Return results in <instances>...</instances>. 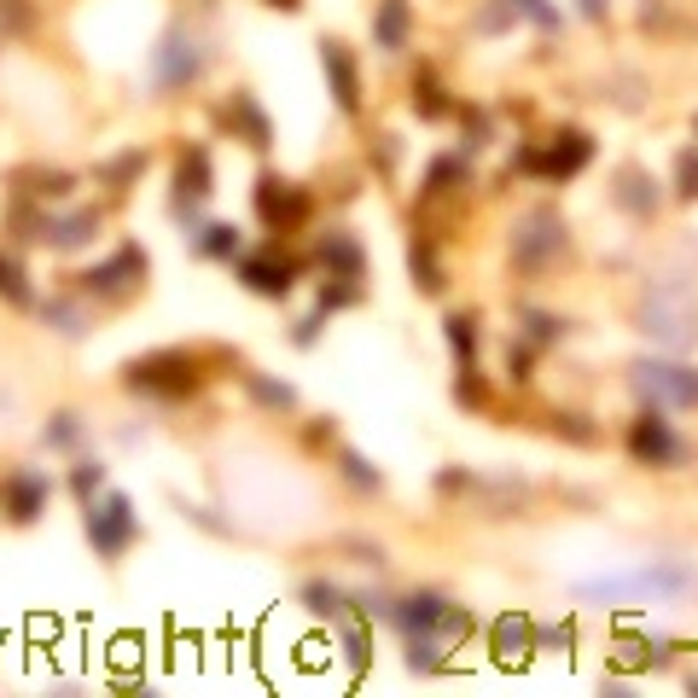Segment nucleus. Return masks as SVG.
I'll list each match as a JSON object with an SVG mask.
<instances>
[{
	"instance_id": "38",
	"label": "nucleus",
	"mask_w": 698,
	"mask_h": 698,
	"mask_svg": "<svg viewBox=\"0 0 698 698\" xmlns=\"http://www.w3.org/2000/svg\"><path fill=\"white\" fill-rule=\"evenodd\" d=\"M553 646H559V652H564V646H571V629H535V652H553Z\"/></svg>"
},
{
	"instance_id": "4",
	"label": "nucleus",
	"mask_w": 698,
	"mask_h": 698,
	"mask_svg": "<svg viewBox=\"0 0 698 698\" xmlns=\"http://www.w3.org/2000/svg\"><path fill=\"white\" fill-rule=\"evenodd\" d=\"M635 391L652 407H698V367H687V361H635Z\"/></svg>"
},
{
	"instance_id": "35",
	"label": "nucleus",
	"mask_w": 698,
	"mask_h": 698,
	"mask_svg": "<svg viewBox=\"0 0 698 698\" xmlns=\"http://www.w3.org/2000/svg\"><path fill=\"white\" fill-rule=\"evenodd\" d=\"M676 180H681V187H676L681 198H698V151H692V146L681 151V164H676Z\"/></svg>"
},
{
	"instance_id": "11",
	"label": "nucleus",
	"mask_w": 698,
	"mask_h": 698,
	"mask_svg": "<svg viewBox=\"0 0 698 698\" xmlns=\"http://www.w3.org/2000/svg\"><path fill=\"white\" fill-rule=\"evenodd\" d=\"M646 332H652V338H663L669 350H687V344H692V332H698L687 297H676V292H652V303H646Z\"/></svg>"
},
{
	"instance_id": "37",
	"label": "nucleus",
	"mask_w": 698,
	"mask_h": 698,
	"mask_svg": "<svg viewBox=\"0 0 698 698\" xmlns=\"http://www.w3.org/2000/svg\"><path fill=\"white\" fill-rule=\"evenodd\" d=\"M367 646H373L367 629H344V658H350V663H367Z\"/></svg>"
},
{
	"instance_id": "17",
	"label": "nucleus",
	"mask_w": 698,
	"mask_h": 698,
	"mask_svg": "<svg viewBox=\"0 0 698 698\" xmlns=\"http://www.w3.org/2000/svg\"><path fill=\"white\" fill-rule=\"evenodd\" d=\"M94 233H99V216H94V210H70V216L41 222V239L53 245V250H76V245H88Z\"/></svg>"
},
{
	"instance_id": "39",
	"label": "nucleus",
	"mask_w": 698,
	"mask_h": 698,
	"mask_svg": "<svg viewBox=\"0 0 698 698\" xmlns=\"http://www.w3.org/2000/svg\"><path fill=\"white\" fill-rule=\"evenodd\" d=\"M135 169H146V151H122V158H117V164H111L106 175H111V180H128Z\"/></svg>"
},
{
	"instance_id": "31",
	"label": "nucleus",
	"mask_w": 698,
	"mask_h": 698,
	"mask_svg": "<svg viewBox=\"0 0 698 698\" xmlns=\"http://www.w3.org/2000/svg\"><path fill=\"white\" fill-rule=\"evenodd\" d=\"M0 297H12V303H30V286H23V268L12 263V256H0Z\"/></svg>"
},
{
	"instance_id": "28",
	"label": "nucleus",
	"mask_w": 698,
	"mask_h": 698,
	"mask_svg": "<svg viewBox=\"0 0 698 698\" xmlns=\"http://www.w3.org/2000/svg\"><path fill=\"white\" fill-rule=\"evenodd\" d=\"M41 436H47V449H76L82 443V420H76V413H53V425Z\"/></svg>"
},
{
	"instance_id": "5",
	"label": "nucleus",
	"mask_w": 698,
	"mask_h": 698,
	"mask_svg": "<svg viewBox=\"0 0 698 698\" xmlns=\"http://www.w3.org/2000/svg\"><path fill=\"white\" fill-rule=\"evenodd\" d=\"M135 535H140V512H135V501L128 495H111L106 501H88V541L106 559H122L128 548H135Z\"/></svg>"
},
{
	"instance_id": "3",
	"label": "nucleus",
	"mask_w": 698,
	"mask_h": 698,
	"mask_svg": "<svg viewBox=\"0 0 698 698\" xmlns=\"http://www.w3.org/2000/svg\"><path fill=\"white\" fill-rule=\"evenodd\" d=\"M128 391H146V396H164V402H180L198 391V367L180 350H158L128 367Z\"/></svg>"
},
{
	"instance_id": "24",
	"label": "nucleus",
	"mask_w": 698,
	"mask_h": 698,
	"mask_svg": "<svg viewBox=\"0 0 698 698\" xmlns=\"http://www.w3.org/2000/svg\"><path fill=\"white\" fill-rule=\"evenodd\" d=\"M407 263H413V279H420L425 292H443V268H436V250H431V239H413Z\"/></svg>"
},
{
	"instance_id": "40",
	"label": "nucleus",
	"mask_w": 698,
	"mask_h": 698,
	"mask_svg": "<svg viewBox=\"0 0 698 698\" xmlns=\"http://www.w3.org/2000/svg\"><path fill=\"white\" fill-rule=\"evenodd\" d=\"M454 396H460V402H472V407H478V402H483V384H478V379H472V367H465V379H460V384H454Z\"/></svg>"
},
{
	"instance_id": "25",
	"label": "nucleus",
	"mask_w": 698,
	"mask_h": 698,
	"mask_svg": "<svg viewBox=\"0 0 698 698\" xmlns=\"http://www.w3.org/2000/svg\"><path fill=\"white\" fill-rule=\"evenodd\" d=\"M443 326H449V344H454V355L465 361V367H472V355H478V321H472V315H449Z\"/></svg>"
},
{
	"instance_id": "18",
	"label": "nucleus",
	"mask_w": 698,
	"mask_h": 698,
	"mask_svg": "<svg viewBox=\"0 0 698 698\" xmlns=\"http://www.w3.org/2000/svg\"><path fill=\"white\" fill-rule=\"evenodd\" d=\"M193 250L210 256V263H239V256H245V239H239V227H233V222H210V227L193 233Z\"/></svg>"
},
{
	"instance_id": "7",
	"label": "nucleus",
	"mask_w": 698,
	"mask_h": 698,
	"mask_svg": "<svg viewBox=\"0 0 698 698\" xmlns=\"http://www.w3.org/2000/svg\"><path fill=\"white\" fill-rule=\"evenodd\" d=\"M198 70H204V47L193 36L175 30V36H164V47H151V88L175 94V88L198 82Z\"/></svg>"
},
{
	"instance_id": "2",
	"label": "nucleus",
	"mask_w": 698,
	"mask_h": 698,
	"mask_svg": "<svg viewBox=\"0 0 698 698\" xmlns=\"http://www.w3.org/2000/svg\"><path fill=\"white\" fill-rule=\"evenodd\" d=\"M564 216L548 210V204H535V210H524L519 222H512V268L519 274H541L548 263H559L564 256Z\"/></svg>"
},
{
	"instance_id": "20",
	"label": "nucleus",
	"mask_w": 698,
	"mask_h": 698,
	"mask_svg": "<svg viewBox=\"0 0 698 698\" xmlns=\"http://www.w3.org/2000/svg\"><path fill=\"white\" fill-rule=\"evenodd\" d=\"M617 204H623L629 216H652L658 210V180L646 175V169H623V187H617Z\"/></svg>"
},
{
	"instance_id": "19",
	"label": "nucleus",
	"mask_w": 698,
	"mask_h": 698,
	"mask_svg": "<svg viewBox=\"0 0 698 698\" xmlns=\"http://www.w3.org/2000/svg\"><path fill=\"white\" fill-rule=\"evenodd\" d=\"M407 30H413L407 0H384L379 18H373V41L384 47V53H402V47H407Z\"/></svg>"
},
{
	"instance_id": "12",
	"label": "nucleus",
	"mask_w": 698,
	"mask_h": 698,
	"mask_svg": "<svg viewBox=\"0 0 698 698\" xmlns=\"http://www.w3.org/2000/svg\"><path fill=\"white\" fill-rule=\"evenodd\" d=\"M210 180H216L210 175V151L187 146V151H180V169H175V210H198V204L216 193Z\"/></svg>"
},
{
	"instance_id": "23",
	"label": "nucleus",
	"mask_w": 698,
	"mask_h": 698,
	"mask_svg": "<svg viewBox=\"0 0 698 698\" xmlns=\"http://www.w3.org/2000/svg\"><path fill=\"white\" fill-rule=\"evenodd\" d=\"M535 652V629L524 617H501L495 623V658H530Z\"/></svg>"
},
{
	"instance_id": "8",
	"label": "nucleus",
	"mask_w": 698,
	"mask_h": 698,
	"mask_svg": "<svg viewBox=\"0 0 698 698\" xmlns=\"http://www.w3.org/2000/svg\"><path fill=\"white\" fill-rule=\"evenodd\" d=\"M588 158H593V140L582 135V128H564V135H553V146H548V151H519V169L564 180V175L588 169Z\"/></svg>"
},
{
	"instance_id": "1",
	"label": "nucleus",
	"mask_w": 698,
	"mask_h": 698,
	"mask_svg": "<svg viewBox=\"0 0 698 698\" xmlns=\"http://www.w3.org/2000/svg\"><path fill=\"white\" fill-rule=\"evenodd\" d=\"M698 588V577L687 571V564H676V559H646V564H635V571H623V577H600V582H582L577 593L582 600H600V606H623V600H687V593Z\"/></svg>"
},
{
	"instance_id": "14",
	"label": "nucleus",
	"mask_w": 698,
	"mask_h": 698,
	"mask_svg": "<svg viewBox=\"0 0 698 698\" xmlns=\"http://www.w3.org/2000/svg\"><path fill=\"white\" fill-rule=\"evenodd\" d=\"M321 70H326V82H332L338 111H355V106H361V70H355V59H350L344 41H321Z\"/></svg>"
},
{
	"instance_id": "27",
	"label": "nucleus",
	"mask_w": 698,
	"mask_h": 698,
	"mask_svg": "<svg viewBox=\"0 0 698 698\" xmlns=\"http://www.w3.org/2000/svg\"><path fill=\"white\" fill-rule=\"evenodd\" d=\"M41 315L53 321V332H65V338H82V332H88V321H82V308H76V303H59V297H53Z\"/></svg>"
},
{
	"instance_id": "16",
	"label": "nucleus",
	"mask_w": 698,
	"mask_h": 698,
	"mask_svg": "<svg viewBox=\"0 0 698 698\" xmlns=\"http://www.w3.org/2000/svg\"><path fill=\"white\" fill-rule=\"evenodd\" d=\"M443 611H449L443 593H407V600H402L391 617H396L407 635H436V629H443Z\"/></svg>"
},
{
	"instance_id": "36",
	"label": "nucleus",
	"mask_w": 698,
	"mask_h": 698,
	"mask_svg": "<svg viewBox=\"0 0 698 698\" xmlns=\"http://www.w3.org/2000/svg\"><path fill=\"white\" fill-rule=\"evenodd\" d=\"M344 472H350L361 489H379V483H384V478H379V465H367L361 454H344Z\"/></svg>"
},
{
	"instance_id": "13",
	"label": "nucleus",
	"mask_w": 698,
	"mask_h": 698,
	"mask_svg": "<svg viewBox=\"0 0 698 698\" xmlns=\"http://www.w3.org/2000/svg\"><path fill=\"white\" fill-rule=\"evenodd\" d=\"M47 495H53L47 472H12L7 478V519L12 524H36L41 512H47Z\"/></svg>"
},
{
	"instance_id": "10",
	"label": "nucleus",
	"mask_w": 698,
	"mask_h": 698,
	"mask_svg": "<svg viewBox=\"0 0 698 698\" xmlns=\"http://www.w3.org/2000/svg\"><path fill=\"white\" fill-rule=\"evenodd\" d=\"M256 216H263L268 227H297L308 216V193L297 187V180L263 175V180H256Z\"/></svg>"
},
{
	"instance_id": "21",
	"label": "nucleus",
	"mask_w": 698,
	"mask_h": 698,
	"mask_svg": "<svg viewBox=\"0 0 698 698\" xmlns=\"http://www.w3.org/2000/svg\"><path fill=\"white\" fill-rule=\"evenodd\" d=\"M321 263H326V274H338V279H361V245L350 239V233H326Z\"/></svg>"
},
{
	"instance_id": "26",
	"label": "nucleus",
	"mask_w": 698,
	"mask_h": 698,
	"mask_svg": "<svg viewBox=\"0 0 698 698\" xmlns=\"http://www.w3.org/2000/svg\"><path fill=\"white\" fill-rule=\"evenodd\" d=\"M407 669H443V640L436 635H407Z\"/></svg>"
},
{
	"instance_id": "29",
	"label": "nucleus",
	"mask_w": 698,
	"mask_h": 698,
	"mask_svg": "<svg viewBox=\"0 0 698 698\" xmlns=\"http://www.w3.org/2000/svg\"><path fill=\"white\" fill-rule=\"evenodd\" d=\"M303 600H308V611L338 617V611H344V588H332V582H308V588H303Z\"/></svg>"
},
{
	"instance_id": "32",
	"label": "nucleus",
	"mask_w": 698,
	"mask_h": 698,
	"mask_svg": "<svg viewBox=\"0 0 698 698\" xmlns=\"http://www.w3.org/2000/svg\"><path fill=\"white\" fill-rule=\"evenodd\" d=\"M250 396L268 402V407H292V402H297L292 384H274V379H256V373H250Z\"/></svg>"
},
{
	"instance_id": "33",
	"label": "nucleus",
	"mask_w": 698,
	"mask_h": 698,
	"mask_svg": "<svg viewBox=\"0 0 698 698\" xmlns=\"http://www.w3.org/2000/svg\"><path fill=\"white\" fill-rule=\"evenodd\" d=\"M413 111H420V117H431V122L449 111V106H443V94H436V82H425V88L413 82Z\"/></svg>"
},
{
	"instance_id": "30",
	"label": "nucleus",
	"mask_w": 698,
	"mask_h": 698,
	"mask_svg": "<svg viewBox=\"0 0 698 698\" xmlns=\"http://www.w3.org/2000/svg\"><path fill=\"white\" fill-rule=\"evenodd\" d=\"M524 326H530V332H524V338H530V344H553V338H559V332H564V321H553V315H541V308H524Z\"/></svg>"
},
{
	"instance_id": "22",
	"label": "nucleus",
	"mask_w": 698,
	"mask_h": 698,
	"mask_svg": "<svg viewBox=\"0 0 698 698\" xmlns=\"http://www.w3.org/2000/svg\"><path fill=\"white\" fill-rule=\"evenodd\" d=\"M227 117H239V128H245V146H274V128H268V117H263V106H256L250 94H233V111Z\"/></svg>"
},
{
	"instance_id": "42",
	"label": "nucleus",
	"mask_w": 698,
	"mask_h": 698,
	"mask_svg": "<svg viewBox=\"0 0 698 698\" xmlns=\"http://www.w3.org/2000/svg\"><path fill=\"white\" fill-rule=\"evenodd\" d=\"M582 12L588 18H606V0H582Z\"/></svg>"
},
{
	"instance_id": "9",
	"label": "nucleus",
	"mask_w": 698,
	"mask_h": 698,
	"mask_svg": "<svg viewBox=\"0 0 698 698\" xmlns=\"http://www.w3.org/2000/svg\"><path fill=\"white\" fill-rule=\"evenodd\" d=\"M140 279H146V250H140V245H122L117 256H106L99 268L82 274V292H94V297H122L128 286H140Z\"/></svg>"
},
{
	"instance_id": "43",
	"label": "nucleus",
	"mask_w": 698,
	"mask_h": 698,
	"mask_svg": "<svg viewBox=\"0 0 698 698\" xmlns=\"http://www.w3.org/2000/svg\"><path fill=\"white\" fill-rule=\"evenodd\" d=\"M268 7H279V12H297V7H303V0H268Z\"/></svg>"
},
{
	"instance_id": "34",
	"label": "nucleus",
	"mask_w": 698,
	"mask_h": 698,
	"mask_svg": "<svg viewBox=\"0 0 698 698\" xmlns=\"http://www.w3.org/2000/svg\"><path fill=\"white\" fill-rule=\"evenodd\" d=\"M99 483H106V465H99V460H82V465H76V495H82V501H94Z\"/></svg>"
},
{
	"instance_id": "41",
	"label": "nucleus",
	"mask_w": 698,
	"mask_h": 698,
	"mask_svg": "<svg viewBox=\"0 0 698 698\" xmlns=\"http://www.w3.org/2000/svg\"><path fill=\"white\" fill-rule=\"evenodd\" d=\"M507 367H512V379H530V344L507 350Z\"/></svg>"
},
{
	"instance_id": "15",
	"label": "nucleus",
	"mask_w": 698,
	"mask_h": 698,
	"mask_svg": "<svg viewBox=\"0 0 698 698\" xmlns=\"http://www.w3.org/2000/svg\"><path fill=\"white\" fill-rule=\"evenodd\" d=\"M239 279H245L256 297H292L297 268L279 263V256H239Z\"/></svg>"
},
{
	"instance_id": "6",
	"label": "nucleus",
	"mask_w": 698,
	"mask_h": 698,
	"mask_svg": "<svg viewBox=\"0 0 698 698\" xmlns=\"http://www.w3.org/2000/svg\"><path fill=\"white\" fill-rule=\"evenodd\" d=\"M629 454H635L640 465H681L692 449L681 443V436H676V425H669L658 407H646L640 420L629 425Z\"/></svg>"
}]
</instances>
